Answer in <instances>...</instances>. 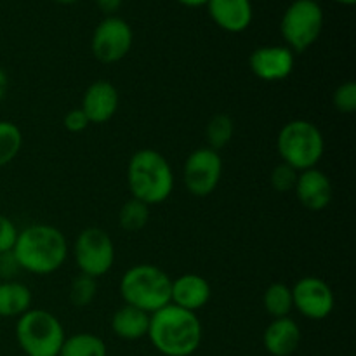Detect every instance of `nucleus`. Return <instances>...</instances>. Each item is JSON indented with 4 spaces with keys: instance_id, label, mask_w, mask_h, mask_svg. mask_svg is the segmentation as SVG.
I'll return each instance as SVG.
<instances>
[{
    "instance_id": "1",
    "label": "nucleus",
    "mask_w": 356,
    "mask_h": 356,
    "mask_svg": "<svg viewBox=\"0 0 356 356\" xmlns=\"http://www.w3.org/2000/svg\"><path fill=\"white\" fill-rule=\"evenodd\" d=\"M10 254L19 270L45 277L61 270L68 259L70 247L61 229L45 222H35L19 229Z\"/></svg>"
},
{
    "instance_id": "2",
    "label": "nucleus",
    "mask_w": 356,
    "mask_h": 356,
    "mask_svg": "<svg viewBox=\"0 0 356 356\" xmlns=\"http://www.w3.org/2000/svg\"><path fill=\"white\" fill-rule=\"evenodd\" d=\"M149 343L163 356H191L204 341V327L197 313L167 305L152 313Z\"/></svg>"
},
{
    "instance_id": "3",
    "label": "nucleus",
    "mask_w": 356,
    "mask_h": 356,
    "mask_svg": "<svg viewBox=\"0 0 356 356\" xmlns=\"http://www.w3.org/2000/svg\"><path fill=\"white\" fill-rule=\"evenodd\" d=\"M174 170L169 160L153 148L134 152L127 163V186L132 198L148 207L163 204L174 191Z\"/></svg>"
},
{
    "instance_id": "4",
    "label": "nucleus",
    "mask_w": 356,
    "mask_h": 356,
    "mask_svg": "<svg viewBox=\"0 0 356 356\" xmlns=\"http://www.w3.org/2000/svg\"><path fill=\"white\" fill-rule=\"evenodd\" d=\"M172 278L155 264L141 263L129 268L120 278L118 291L125 305L155 313L170 305Z\"/></svg>"
},
{
    "instance_id": "5",
    "label": "nucleus",
    "mask_w": 356,
    "mask_h": 356,
    "mask_svg": "<svg viewBox=\"0 0 356 356\" xmlns=\"http://www.w3.org/2000/svg\"><path fill=\"white\" fill-rule=\"evenodd\" d=\"M277 149L282 162L294 167L298 172L313 169L325 153V138L313 122L291 120L277 136Z\"/></svg>"
},
{
    "instance_id": "6",
    "label": "nucleus",
    "mask_w": 356,
    "mask_h": 356,
    "mask_svg": "<svg viewBox=\"0 0 356 356\" xmlns=\"http://www.w3.org/2000/svg\"><path fill=\"white\" fill-rule=\"evenodd\" d=\"M65 339V327L47 309L31 308L16 322V341L26 356H58Z\"/></svg>"
},
{
    "instance_id": "7",
    "label": "nucleus",
    "mask_w": 356,
    "mask_h": 356,
    "mask_svg": "<svg viewBox=\"0 0 356 356\" xmlns=\"http://www.w3.org/2000/svg\"><path fill=\"white\" fill-rule=\"evenodd\" d=\"M323 9L313 0H294L285 9L280 21V33L285 45L294 54L308 51L323 30Z\"/></svg>"
},
{
    "instance_id": "8",
    "label": "nucleus",
    "mask_w": 356,
    "mask_h": 356,
    "mask_svg": "<svg viewBox=\"0 0 356 356\" xmlns=\"http://www.w3.org/2000/svg\"><path fill=\"white\" fill-rule=\"evenodd\" d=\"M72 250L80 273L96 280L110 273L115 264L113 240L103 228L97 226L82 229L76 235Z\"/></svg>"
},
{
    "instance_id": "9",
    "label": "nucleus",
    "mask_w": 356,
    "mask_h": 356,
    "mask_svg": "<svg viewBox=\"0 0 356 356\" xmlns=\"http://www.w3.org/2000/svg\"><path fill=\"white\" fill-rule=\"evenodd\" d=\"M222 176V159L219 152L204 146L188 155L183 165V183L188 193L205 198L216 191Z\"/></svg>"
},
{
    "instance_id": "10",
    "label": "nucleus",
    "mask_w": 356,
    "mask_h": 356,
    "mask_svg": "<svg viewBox=\"0 0 356 356\" xmlns=\"http://www.w3.org/2000/svg\"><path fill=\"white\" fill-rule=\"evenodd\" d=\"M134 31L131 24L118 16H106L94 30L90 49L94 58L103 65H115L131 52Z\"/></svg>"
},
{
    "instance_id": "11",
    "label": "nucleus",
    "mask_w": 356,
    "mask_h": 356,
    "mask_svg": "<svg viewBox=\"0 0 356 356\" xmlns=\"http://www.w3.org/2000/svg\"><path fill=\"white\" fill-rule=\"evenodd\" d=\"M292 289V302L294 309H298L305 318L325 320L332 315L336 306V296L332 287L320 277H302Z\"/></svg>"
},
{
    "instance_id": "12",
    "label": "nucleus",
    "mask_w": 356,
    "mask_h": 356,
    "mask_svg": "<svg viewBox=\"0 0 356 356\" xmlns=\"http://www.w3.org/2000/svg\"><path fill=\"white\" fill-rule=\"evenodd\" d=\"M296 54L287 45H263L250 52L249 68L263 82H282L294 72Z\"/></svg>"
},
{
    "instance_id": "13",
    "label": "nucleus",
    "mask_w": 356,
    "mask_h": 356,
    "mask_svg": "<svg viewBox=\"0 0 356 356\" xmlns=\"http://www.w3.org/2000/svg\"><path fill=\"white\" fill-rule=\"evenodd\" d=\"M120 106L118 89L108 80H96L86 89L82 97V111L89 118L90 124H106Z\"/></svg>"
},
{
    "instance_id": "14",
    "label": "nucleus",
    "mask_w": 356,
    "mask_h": 356,
    "mask_svg": "<svg viewBox=\"0 0 356 356\" xmlns=\"http://www.w3.org/2000/svg\"><path fill=\"white\" fill-rule=\"evenodd\" d=\"M294 193L302 207L312 212H322L332 202V181L323 170L313 167V169L299 172Z\"/></svg>"
},
{
    "instance_id": "15",
    "label": "nucleus",
    "mask_w": 356,
    "mask_h": 356,
    "mask_svg": "<svg viewBox=\"0 0 356 356\" xmlns=\"http://www.w3.org/2000/svg\"><path fill=\"white\" fill-rule=\"evenodd\" d=\"M205 6L211 19L228 33H242L254 19L250 0H209Z\"/></svg>"
},
{
    "instance_id": "16",
    "label": "nucleus",
    "mask_w": 356,
    "mask_h": 356,
    "mask_svg": "<svg viewBox=\"0 0 356 356\" xmlns=\"http://www.w3.org/2000/svg\"><path fill=\"white\" fill-rule=\"evenodd\" d=\"M212 298L211 284L202 275L184 273L172 280L170 287V305L179 306L188 312L197 313L205 308Z\"/></svg>"
},
{
    "instance_id": "17",
    "label": "nucleus",
    "mask_w": 356,
    "mask_h": 356,
    "mask_svg": "<svg viewBox=\"0 0 356 356\" xmlns=\"http://www.w3.org/2000/svg\"><path fill=\"white\" fill-rule=\"evenodd\" d=\"M301 327L291 316L273 318L263 334L264 350L271 356H292L301 346Z\"/></svg>"
},
{
    "instance_id": "18",
    "label": "nucleus",
    "mask_w": 356,
    "mask_h": 356,
    "mask_svg": "<svg viewBox=\"0 0 356 356\" xmlns=\"http://www.w3.org/2000/svg\"><path fill=\"white\" fill-rule=\"evenodd\" d=\"M149 313L124 305L111 316V330L124 341H139L148 336Z\"/></svg>"
},
{
    "instance_id": "19",
    "label": "nucleus",
    "mask_w": 356,
    "mask_h": 356,
    "mask_svg": "<svg viewBox=\"0 0 356 356\" xmlns=\"http://www.w3.org/2000/svg\"><path fill=\"white\" fill-rule=\"evenodd\" d=\"M31 302L33 294L26 284L17 280L0 282V320L19 318L31 309Z\"/></svg>"
},
{
    "instance_id": "20",
    "label": "nucleus",
    "mask_w": 356,
    "mask_h": 356,
    "mask_svg": "<svg viewBox=\"0 0 356 356\" xmlns=\"http://www.w3.org/2000/svg\"><path fill=\"white\" fill-rule=\"evenodd\" d=\"M58 356H108V348L99 336L79 332L66 337Z\"/></svg>"
},
{
    "instance_id": "21",
    "label": "nucleus",
    "mask_w": 356,
    "mask_h": 356,
    "mask_svg": "<svg viewBox=\"0 0 356 356\" xmlns=\"http://www.w3.org/2000/svg\"><path fill=\"white\" fill-rule=\"evenodd\" d=\"M263 305L271 318L289 316L292 309H294L292 289L287 284H282V282H275V284L268 285L263 294Z\"/></svg>"
},
{
    "instance_id": "22",
    "label": "nucleus",
    "mask_w": 356,
    "mask_h": 356,
    "mask_svg": "<svg viewBox=\"0 0 356 356\" xmlns=\"http://www.w3.org/2000/svg\"><path fill=\"white\" fill-rule=\"evenodd\" d=\"M23 148V132L14 122L0 120V169L14 162Z\"/></svg>"
},
{
    "instance_id": "23",
    "label": "nucleus",
    "mask_w": 356,
    "mask_h": 356,
    "mask_svg": "<svg viewBox=\"0 0 356 356\" xmlns=\"http://www.w3.org/2000/svg\"><path fill=\"white\" fill-rule=\"evenodd\" d=\"M233 134H235V124H233V118L226 113H216L205 127L209 148L216 149V152L228 146L232 143Z\"/></svg>"
},
{
    "instance_id": "24",
    "label": "nucleus",
    "mask_w": 356,
    "mask_h": 356,
    "mask_svg": "<svg viewBox=\"0 0 356 356\" xmlns=\"http://www.w3.org/2000/svg\"><path fill=\"white\" fill-rule=\"evenodd\" d=\"M149 221V207L143 202L131 198L118 211V225L124 232H141Z\"/></svg>"
},
{
    "instance_id": "25",
    "label": "nucleus",
    "mask_w": 356,
    "mask_h": 356,
    "mask_svg": "<svg viewBox=\"0 0 356 356\" xmlns=\"http://www.w3.org/2000/svg\"><path fill=\"white\" fill-rule=\"evenodd\" d=\"M97 296V282L96 278L87 277V275L79 273L72 280L70 285V301L76 308H87L94 302Z\"/></svg>"
},
{
    "instance_id": "26",
    "label": "nucleus",
    "mask_w": 356,
    "mask_h": 356,
    "mask_svg": "<svg viewBox=\"0 0 356 356\" xmlns=\"http://www.w3.org/2000/svg\"><path fill=\"white\" fill-rule=\"evenodd\" d=\"M298 176L299 172L294 167L280 162L271 170L270 183L275 191H278V193H287V191H294L296 183H298Z\"/></svg>"
},
{
    "instance_id": "27",
    "label": "nucleus",
    "mask_w": 356,
    "mask_h": 356,
    "mask_svg": "<svg viewBox=\"0 0 356 356\" xmlns=\"http://www.w3.org/2000/svg\"><path fill=\"white\" fill-rule=\"evenodd\" d=\"M334 108L343 115H351L356 111V83L353 80L343 82L332 96Z\"/></svg>"
},
{
    "instance_id": "28",
    "label": "nucleus",
    "mask_w": 356,
    "mask_h": 356,
    "mask_svg": "<svg viewBox=\"0 0 356 356\" xmlns=\"http://www.w3.org/2000/svg\"><path fill=\"white\" fill-rule=\"evenodd\" d=\"M19 229L7 216L0 214V254L13 252Z\"/></svg>"
},
{
    "instance_id": "29",
    "label": "nucleus",
    "mask_w": 356,
    "mask_h": 356,
    "mask_svg": "<svg viewBox=\"0 0 356 356\" xmlns=\"http://www.w3.org/2000/svg\"><path fill=\"white\" fill-rule=\"evenodd\" d=\"M63 125L68 132H73V134H79V132H83L90 125L89 118L86 117V113L82 111V108H73L63 118Z\"/></svg>"
},
{
    "instance_id": "30",
    "label": "nucleus",
    "mask_w": 356,
    "mask_h": 356,
    "mask_svg": "<svg viewBox=\"0 0 356 356\" xmlns=\"http://www.w3.org/2000/svg\"><path fill=\"white\" fill-rule=\"evenodd\" d=\"M122 3H124V0H96V6L106 16H115V13L120 9Z\"/></svg>"
},
{
    "instance_id": "31",
    "label": "nucleus",
    "mask_w": 356,
    "mask_h": 356,
    "mask_svg": "<svg viewBox=\"0 0 356 356\" xmlns=\"http://www.w3.org/2000/svg\"><path fill=\"white\" fill-rule=\"evenodd\" d=\"M7 89H9V76H7L6 70L0 68V103H2L3 97H6Z\"/></svg>"
},
{
    "instance_id": "32",
    "label": "nucleus",
    "mask_w": 356,
    "mask_h": 356,
    "mask_svg": "<svg viewBox=\"0 0 356 356\" xmlns=\"http://www.w3.org/2000/svg\"><path fill=\"white\" fill-rule=\"evenodd\" d=\"M179 2L181 6H186V7H202L209 2V0H176Z\"/></svg>"
},
{
    "instance_id": "33",
    "label": "nucleus",
    "mask_w": 356,
    "mask_h": 356,
    "mask_svg": "<svg viewBox=\"0 0 356 356\" xmlns=\"http://www.w3.org/2000/svg\"><path fill=\"white\" fill-rule=\"evenodd\" d=\"M54 2H58V3H63V6H72V3L79 2V0H54Z\"/></svg>"
},
{
    "instance_id": "34",
    "label": "nucleus",
    "mask_w": 356,
    "mask_h": 356,
    "mask_svg": "<svg viewBox=\"0 0 356 356\" xmlns=\"http://www.w3.org/2000/svg\"><path fill=\"white\" fill-rule=\"evenodd\" d=\"M334 2L337 3H343V6H353L356 0H334Z\"/></svg>"
},
{
    "instance_id": "35",
    "label": "nucleus",
    "mask_w": 356,
    "mask_h": 356,
    "mask_svg": "<svg viewBox=\"0 0 356 356\" xmlns=\"http://www.w3.org/2000/svg\"><path fill=\"white\" fill-rule=\"evenodd\" d=\"M313 2H318L320 3V0H313Z\"/></svg>"
},
{
    "instance_id": "36",
    "label": "nucleus",
    "mask_w": 356,
    "mask_h": 356,
    "mask_svg": "<svg viewBox=\"0 0 356 356\" xmlns=\"http://www.w3.org/2000/svg\"><path fill=\"white\" fill-rule=\"evenodd\" d=\"M0 322H2V320H0Z\"/></svg>"
}]
</instances>
